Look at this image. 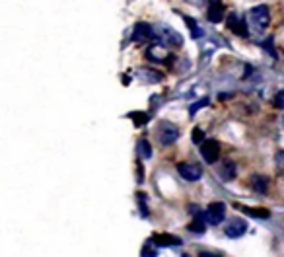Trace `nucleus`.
Instances as JSON below:
<instances>
[{
    "mask_svg": "<svg viewBox=\"0 0 284 257\" xmlns=\"http://www.w3.org/2000/svg\"><path fill=\"white\" fill-rule=\"evenodd\" d=\"M185 24L189 26V28H191V33H193V37H201V35L205 33V31L201 30V28H199V26L195 24V20H193V18H189V16L185 18Z\"/></svg>",
    "mask_w": 284,
    "mask_h": 257,
    "instance_id": "19",
    "label": "nucleus"
},
{
    "mask_svg": "<svg viewBox=\"0 0 284 257\" xmlns=\"http://www.w3.org/2000/svg\"><path fill=\"white\" fill-rule=\"evenodd\" d=\"M206 18L212 22V24H216V22H222V18H224V6H222L220 2L212 0V2L208 4V10H206Z\"/></svg>",
    "mask_w": 284,
    "mask_h": 257,
    "instance_id": "11",
    "label": "nucleus"
},
{
    "mask_svg": "<svg viewBox=\"0 0 284 257\" xmlns=\"http://www.w3.org/2000/svg\"><path fill=\"white\" fill-rule=\"evenodd\" d=\"M249 183H251V187H253L257 193H267V191H269V179L265 178V176L255 174V176H251Z\"/></svg>",
    "mask_w": 284,
    "mask_h": 257,
    "instance_id": "14",
    "label": "nucleus"
},
{
    "mask_svg": "<svg viewBox=\"0 0 284 257\" xmlns=\"http://www.w3.org/2000/svg\"><path fill=\"white\" fill-rule=\"evenodd\" d=\"M130 119H135L137 127H140V125H144V123L148 121V115H144V113H142V115H138V113H133V115H130Z\"/></svg>",
    "mask_w": 284,
    "mask_h": 257,
    "instance_id": "22",
    "label": "nucleus"
},
{
    "mask_svg": "<svg viewBox=\"0 0 284 257\" xmlns=\"http://www.w3.org/2000/svg\"><path fill=\"white\" fill-rule=\"evenodd\" d=\"M177 172H179V176L187 181H199L201 176H203V169L199 168L196 164H189V162H183V164H179L177 166Z\"/></svg>",
    "mask_w": 284,
    "mask_h": 257,
    "instance_id": "7",
    "label": "nucleus"
},
{
    "mask_svg": "<svg viewBox=\"0 0 284 257\" xmlns=\"http://www.w3.org/2000/svg\"><path fill=\"white\" fill-rule=\"evenodd\" d=\"M274 105H276V108H284V90H280V92L274 96Z\"/></svg>",
    "mask_w": 284,
    "mask_h": 257,
    "instance_id": "24",
    "label": "nucleus"
},
{
    "mask_svg": "<svg viewBox=\"0 0 284 257\" xmlns=\"http://www.w3.org/2000/svg\"><path fill=\"white\" fill-rule=\"evenodd\" d=\"M156 139L162 146H169L179 139V128L169 121H162L160 127L156 128Z\"/></svg>",
    "mask_w": 284,
    "mask_h": 257,
    "instance_id": "2",
    "label": "nucleus"
},
{
    "mask_svg": "<svg viewBox=\"0 0 284 257\" xmlns=\"http://www.w3.org/2000/svg\"><path fill=\"white\" fill-rule=\"evenodd\" d=\"M146 57L150 60H154V62H167V60H171V55H169V51L166 49L164 43H154V45H150L146 51Z\"/></svg>",
    "mask_w": 284,
    "mask_h": 257,
    "instance_id": "5",
    "label": "nucleus"
},
{
    "mask_svg": "<svg viewBox=\"0 0 284 257\" xmlns=\"http://www.w3.org/2000/svg\"><path fill=\"white\" fill-rule=\"evenodd\" d=\"M226 217V205L222 201H218V203H210L208 208L205 210V220L206 222H210V224H220Z\"/></svg>",
    "mask_w": 284,
    "mask_h": 257,
    "instance_id": "4",
    "label": "nucleus"
},
{
    "mask_svg": "<svg viewBox=\"0 0 284 257\" xmlns=\"http://www.w3.org/2000/svg\"><path fill=\"white\" fill-rule=\"evenodd\" d=\"M245 230H247V222L242 220V218H234V220L224 228V232L228 238H242L245 234Z\"/></svg>",
    "mask_w": 284,
    "mask_h": 257,
    "instance_id": "8",
    "label": "nucleus"
},
{
    "mask_svg": "<svg viewBox=\"0 0 284 257\" xmlns=\"http://www.w3.org/2000/svg\"><path fill=\"white\" fill-rule=\"evenodd\" d=\"M150 244L154 246H181V240L171 234H154L150 238Z\"/></svg>",
    "mask_w": 284,
    "mask_h": 257,
    "instance_id": "10",
    "label": "nucleus"
},
{
    "mask_svg": "<svg viewBox=\"0 0 284 257\" xmlns=\"http://www.w3.org/2000/svg\"><path fill=\"white\" fill-rule=\"evenodd\" d=\"M276 166H278L280 174L284 176V150H280V152L276 154Z\"/></svg>",
    "mask_w": 284,
    "mask_h": 257,
    "instance_id": "23",
    "label": "nucleus"
},
{
    "mask_svg": "<svg viewBox=\"0 0 284 257\" xmlns=\"http://www.w3.org/2000/svg\"><path fill=\"white\" fill-rule=\"evenodd\" d=\"M156 255H158V251H156V249H152V247H150V244L142 247V251H140V257H156Z\"/></svg>",
    "mask_w": 284,
    "mask_h": 257,
    "instance_id": "21",
    "label": "nucleus"
},
{
    "mask_svg": "<svg viewBox=\"0 0 284 257\" xmlns=\"http://www.w3.org/2000/svg\"><path fill=\"white\" fill-rule=\"evenodd\" d=\"M138 156L140 158H150L152 156V148H150L148 140H138Z\"/></svg>",
    "mask_w": 284,
    "mask_h": 257,
    "instance_id": "17",
    "label": "nucleus"
},
{
    "mask_svg": "<svg viewBox=\"0 0 284 257\" xmlns=\"http://www.w3.org/2000/svg\"><path fill=\"white\" fill-rule=\"evenodd\" d=\"M138 76H142V78H146V82H160V80L164 78L160 72L156 70H138Z\"/></svg>",
    "mask_w": 284,
    "mask_h": 257,
    "instance_id": "16",
    "label": "nucleus"
},
{
    "mask_svg": "<svg viewBox=\"0 0 284 257\" xmlns=\"http://www.w3.org/2000/svg\"><path fill=\"white\" fill-rule=\"evenodd\" d=\"M242 210L247 212V215H251V217H257V218H269L271 217V212H269V210H265V208H245V207H242Z\"/></svg>",
    "mask_w": 284,
    "mask_h": 257,
    "instance_id": "18",
    "label": "nucleus"
},
{
    "mask_svg": "<svg viewBox=\"0 0 284 257\" xmlns=\"http://www.w3.org/2000/svg\"><path fill=\"white\" fill-rule=\"evenodd\" d=\"M193 142H196V144H203V142H205V133H203L201 128H195V131H193Z\"/></svg>",
    "mask_w": 284,
    "mask_h": 257,
    "instance_id": "20",
    "label": "nucleus"
},
{
    "mask_svg": "<svg viewBox=\"0 0 284 257\" xmlns=\"http://www.w3.org/2000/svg\"><path fill=\"white\" fill-rule=\"evenodd\" d=\"M282 121H284V119H282Z\"/></svg>",
    "mask_w": 284,
    "mask_h": 257,
    "instance_id": "27",
    "label": "nucleus"
},
{
    "mask_svg": "<svg viewBox=\"0 0 284 257\" xmlns=\"http://www.w3.org/2000/svg\"><path fill=\"white\" fill-rule=\"evenodd\" d=\"M218 174H220V178L224 179V181H230V179L235 178V164L232 160H224L222 164H220V169H218Z\"/></svg>",
    "mask_w": 284,
    "mask_h": 257,
    "instance_id": "12",
    "label": "nucleus"
},
{
    "mask_svg": "<svg viewBox=\"0 0 284 257\" xmlns=\"http://www.w3.org/2000/svg\"><path fill=\"white\" fill-rule=\"evenodd\" d=\"M201 257H220V255H216V253H210V251H203V253H201Z\"/></svg>",
    "mask_w": 284,
    "mask_h": 257,
    "instance_id": "26",
    "label": "nucleus"
},
{
    "mask_svg": "<svg viewBox=\"0 0 284 257\" xmlns=\"http://www.w3.org/2000/svg\"><path fill=\"white\" fill-rule=\"evenodd\" d=\"M156 33H154V28L148 26V24H137L135 26V33H133V39L137 43H144V41L152 39Z\"/></svg>",
    "mask_w": 284,
    "mask_h": 257,
    "instance_id": "9",
    "label": "nucleus"
},
{
    "mask_svg": "<svg viewBox=\"0 0 284 257\" xmlns=\"http://www.w3.org/2000/svg\"><path fill=\"white\" fill-rule=\"evenodd\" d=\"M206 103H208V99H203V101H199V103H196V105H193V108H191V115H195V111L199 108H203V105H206Z\"/></svg>",
    "mask_w": 284,
    "mask_h": 257,
    "instance_id": "25",
    "label": "nucleus"
},
{
    "mask_svg": "<svg viewBox=\"0 0 284 257\" xmlns=\"http://www.w3.org/2000/svg\"><path fill=\"white\" fill-rule=\"evenodd\" d=\"M154 33H156V37L160 39V43H164L166 47H181V43H183V37L176 30L167 28V26H158V28H154Z\"/></svg>",
    "mask_w": 284,
    "mask_h": 257,
    "instance_id": "3",
    "label": "nucleus"
},
{
    "mask_svg": "<svg viewBox=\"0 0 284 257\" xmlns=\"http://www.w3.org/2000/svg\"><path fill=\"white\" fill-rule=\"evenodd\" d=\"M269 24H271V14H269L267 6H255L253 10L249 12V16H247V26L253 31H257V33L265 31V28Z\"/></svg>",
    "mask_w": 284,
    "mask_h": 257,
    "instance_id": "1",
    "label": "nucleus"
},
{
    "mask_svg": "<svg viewBox=\"0 0 284 257\" xmlns=\"http://www.w3.org/2000/svg\"><path fill=\"white\" fill-rule=\"evenodd\" d=\"M189 230H191V232H196V234H203L206 230L205 215H196V217L193 218V222L189 224Z\"/></svg>",
    "mask_w": 284,
    "mask_h": 257,
    "instance_id": "15",
    "label": "nucleus"
},
{
    "mask_svg": "<svg viewBox=\"0 0 284 257\" xmlns=\"http://www.w3.org/2000/svg\"><path fill=\"white\" fill-rule=\"evenodd\" d=\"M232 20H230V28L234 30V33H237V35H242V37H245L247 35V20H242V18H237L235 14H232L230 16Z\"/></svg>",
    "mask_w": 284,
    "mask_h": 257,
    "instance_id": "13",
    "label": "nucleus"
},
{
    "mask_svg": "<svg viewBox=\"0 0 284 257\" xmlns=\"http://www.w3.org/2000/svg\"><path fill=\"white\" fill-rule=\"evenodd\" d=\"M201 154H203L206 164H214L218 160V154H220V144L216 140H205L201 144Z\"/></svg>",
    "mask_w": 284,
    "mask_h": 257,
    "instance_id": "6",
    "label": "nucleus"
}]
</instances>
